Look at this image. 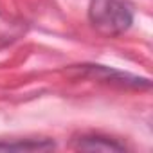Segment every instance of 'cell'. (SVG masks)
Masks as SVG:
<instances>
[{"label":"cell","instance_id":"3957f363","mask_svg":"<svg viewBox=\"0 0 153 153\" xmlns=\"http://www.w3.org/2000/svg\"><path fill=\"white\" fill-rule=\"evenodd\" d=\"M76 149H88V151H123L124 146L115 139H108L103 135H81L76 139Z\"/></svg>","mask_w":153,"mask_h":153},{"label":"cell","instance_id":"6da1fadb","mask_svg":"<svg viewBox=\"0 0 153 153\" xmlns=\"http://www.w3.org/2000/svg\"><path fill=\"white\" fill-rule=\"evenodd\" d=\"M88 20L99 34L114 38L130 29L133 9L128 0H90Z\"/></svg>","mask_w":153,"mask_h":153},{"label":"cell","instance_id":"277c9868","mask_svg":"<svg viewBox=\"0 0 153 153\" xmlns=\"http://www.w3.org/2000/svg\"><path fill=\"white\" fill-rule=\"evenodd\" d=\"M54 149V142L47 139H25V140H0V151H45Z\"/></svg>","mask_w":153,"mask_h":153},{"label":"cell","instance_id":"7a4b0ae2","mask_svg":"<svg viewBox=\"0 0 153 153\" xmlns=\"http://www.w3.org/2000/svg\"><path fill=\"white\" fill-rule=\"evenodd\" d=\"M88 70L96 76V78L103 79V81H108V83H119L123 87H133V88H148L149 87V81L148 79H142V78H137V76H131V74H123L119 70H112L108 67H101V65H96V67H88Z\"/></svg>","mask_w":153,"mask_h":153}]
</instances>
